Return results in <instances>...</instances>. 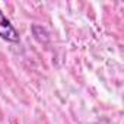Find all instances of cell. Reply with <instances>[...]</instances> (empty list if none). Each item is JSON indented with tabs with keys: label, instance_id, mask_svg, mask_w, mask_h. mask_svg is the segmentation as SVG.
<instances>
[{
	"label": "cell",
	"instance_id": "obj_1",
	"mask_svg": "<svg viewBox=\"0 0 124 124\" xmlns=\"http://www.w3.org/2000/svg\"><path fill=\"white\" fill-rule=\"evenodd\" d=\"M0 38L9 42H19V34L0 9Z\"/></svg>",
	"mask_w": 124,
	"mask_h": 124
}]
</instances>
